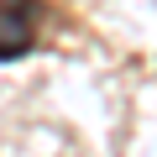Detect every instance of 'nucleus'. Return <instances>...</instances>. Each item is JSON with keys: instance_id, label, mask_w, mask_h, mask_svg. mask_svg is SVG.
<instances>
[{"instance_id": "1", "label": "nucleus", "mask_w": 157, "mask_h": 157, "mask_svg": "<svg viewBox=\"0 0 157 157\" xmlns=\"http://www.w3.org/2000/svg\"><path fill=\"white\" fill-rule=\"evenodd\" d=\"M42 26H47L42 0H0V63L26 58L42 42Z\"/></svg>"}]
</instances>
